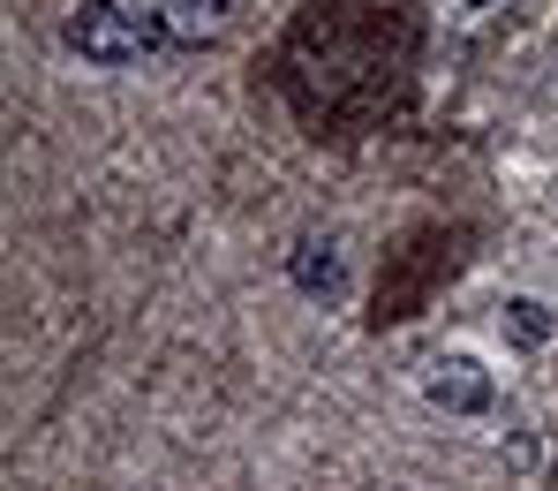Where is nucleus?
<instances>
[{
	"label": "nucleus",
	"mask_w": 558,
	"mask_h": 491,
	"mask_svg": "<svg viewBox=\"0 0 558 491\" xmlns=\"http://www.w3.org/2000/svg\"><path fill=\"white\" fill-rule=\"evenodd\" d=\"M506 310H513V340H544V333H551L544 302H506Z\"/></svg>",
	"instance_id": "nucleus-5"
},
{
	"label": "nucleus",
	"mask_w": 558,
	"mask_h": 491,
	"mask_svg": "<svg viewBox=\"0 0 558 491\" xmlns=\"http://www.w3.org/2000/svg\"><path fill=\"white\" fill-rule=\"evenodd\" d=\"M69 46H76L84 61L121 69V61H136V53H144V23H136L129 8H113V0H84V8L69 15Z\"/></svg>",
	"instance_id": "nucleus-1"
},
{
	"label": "nucleus",
	"mask_w": 558,
	"mask_h": 491,
	"mask_svg": "<svg viewBox=\"0 0 558 491\" xmlns=\"http://www.w3.org/2000/svg\"><path fill=\"white\" fill-rule=\"evenodd\" d=\"M159 31L174 46H204L227 31V0H159Z\"/></svg>",
	"instance_id": "nucleus-3"
},
{
	"label": "nucleus",
	"mask_w": 558,
	"mask_h": 491,
	"mask_svg": "<svg viewBox=\"0 0 558 491\" xmlns=\"http://www.w3.org/2000/svg\"><path fill=\"white\" fill-rule=\"evenodd\" d=\"M430 400L438 408H453V416H475V408H490V379L468 363V356H446V363H430Z\"/></svg>",
	"instance_id": "nucleus-2"
},
{
	"label": "nucleus",
	"mask_w": 558,
	"mask_h": 491,
	"mask_svg": "<svg viewBox=\"0 0 558 491\" xmlns=\"http://www.w3.org/2000/svg\"><path fill=\"white\" fill-rule=\"evenodd\" d=\"M468 8H490V0H468Z\"/></svg>",
	"instance_id": "nucleus-6"
},
{
	"label": "nucleus",
	"mask_w": 558,
	"mask_h": 491,
	"mask_svg": "<svg viewBox=\"0 0 558 491\" xmlns=\"http://www.w3.org/2000/svg\"><path fill=\"white\" fill-rule=\"evenodd\" d=\"M294 288L302 295H340V250L332 242H294Z\"/></svg>",
	"instance_id": "nucleus-4"
}]
</instances>
